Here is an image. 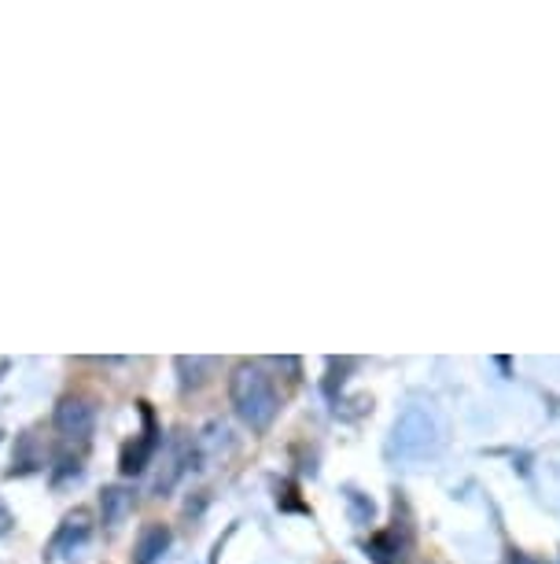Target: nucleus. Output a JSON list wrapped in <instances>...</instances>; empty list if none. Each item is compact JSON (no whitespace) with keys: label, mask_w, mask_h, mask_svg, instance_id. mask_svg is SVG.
Here are the masks:
<instances>
[{"label":"nucleus","mask_w":560,"mask_h":564,"mask_svg":"<svg viewBox=\"0 0 560 564\" xmlns=\"http://www.w3.org/2000/svg\"><path fill=\"white\" fill-rule=\"evenodd\" d=\"M447 440H450V424L436 402H409L398 413L395 432H391V451L406 457V462H428V457L442 454Z\"/></svg>","instance_id":"obj_1"},{"label":"nucleus","mask_w":560,"mask_h":564,"mask_svg":"<svg viewBox=\"0 0 560 564\" xmlns=\"http://www.w3.org/2000/svg\"><path fill=\"white\" fill-rule=\"evenodd\" d=\"M229 395H232V406L240 413V421H244L251 432H266L281 410L273 377L262 366H255V361H240V366L232 369Z\"/></svg>","instance_id":"obj_2"},{"label":"nucleus","mask_w":560,"mask_h":564,"mask_svg":"<svg viewBox=\"0 0 560 564\" xmlns=\"http://www.w3.org/2000/svg\"><path fill=\"white\" fill-rule=\"evenodd\" d=\"M56 429L63 440H70V443H86L92 429H97V410L89 406L86 399H63L59 406H56Z\"/></svg>","instance_id":"obj_3"},{"label":"nucleus","mask_w":560,"mask_h":564,"mask_svg":"<svg viewBox=\"0 0 560 564\" xmlns=\"http://www.w3.org/2000/svg\"><path fill=\"white\" fill-rule=\"evenodd\" d=\"M409 550H414V535H409V528L398 524V520L369 542V553H373L376 564H406Z\"/></svg>","instance_id":"obj_4"},{"label":"nucleus","mask_w":560,"mask_h":564,"mask_svg":"<svg viewBox=\"0 0 560 564\" xmlns=\"http://www.w3.org/2000/svg\"><path fill=\"white\" fill-rule=\"evenodd\" d=\"M171 550V528L166 524H144L133 546V564H158Z\"/></svg>","instance_id":"obj_5"},{"label":"nucleus","mask_w":560,"mask_h":564,"mask_svg":"<svg viewBox=\"0 0 560 564\" xmlns=\"http://www.w3.org/2000/svg\"><path fill=\"white\" fill-rule=\"evenodd\" d=\"M89 542V513L86 509H74V513L63 520L56 542H52V550L56 553H67V557H78V550Z\"/></svg>","instance_id":"obj_6"},{"label":"nucleus","mask_w":560,"mask_h":564,"mask_svg":"<svg viewBox=\"0 0 560 564\" xmlns=\"http://www.w3.org/2000/svg\"><path fill=\"white\" fill-rule=\"evenodd\" d=\"M158 451V440H155V429L147 424V432L141 435L136 443H130L122 451V473L125 476H136V473H144V465L152 462V454Z\"/></svg>","instance_id":"obj_7"},{"label":"nucleus","mask_w":560,"mask_h":564,"mask_svg":"<svg viewBox=\"0 0 560 564\" xmlns=\"http://www.w3.org/2000/svg\"><path fill=\"white\" fill-rule=\"evenodd\" d=\"M130 509H133V495L125 491V487H108V491L100 495V513L108 528H119L122 520L130 517Z\"/></svg>","instance_id":"obj_8"},{"label":"nucleus","mask_w":560,"mask_h":564,"mask_svg":"<svg viewBox=\"0 0 560 564\" xmlns=\"http://www.w3.org/2000/svg\"><path fill=\"white\" fill-rule=\"evenodd\" d=\"M210 366H215V361H210V358H177V369H182V372H193V377H188L185 380V388L188 384H204V377H199V372H204V369H210Z\"/></svg>","instance_id":"obj_9"},{"label":"nucleus","mask_w":560,"mask_h":564,"mask_svg":"<svg viewBox=\"0 0 560 564\" xmlns=\"http://www.w3.org/2000/svg\"><path fill=\"white\" fill-rule=\"evenodd\" d=\"M12 524H15V520H12V509H8V506H4V498H0V535H8V531H12Z\"/></svg>","instance_id":"obj_10"},{"label":"nucleus","mask_w":560,"mask_h":564,"mask_svg":"<svg viewBox=\"0 0 560 564\" xmlns=\"http://www.w3.org/2000/svg\"><path fill=\"white\" fill-rule=\"evenodd\" d=\"M509 564H538V561H531V557H524V553H516V557H513Z\"/></svg>","instance_id":"obj_11"}]
</instances>
